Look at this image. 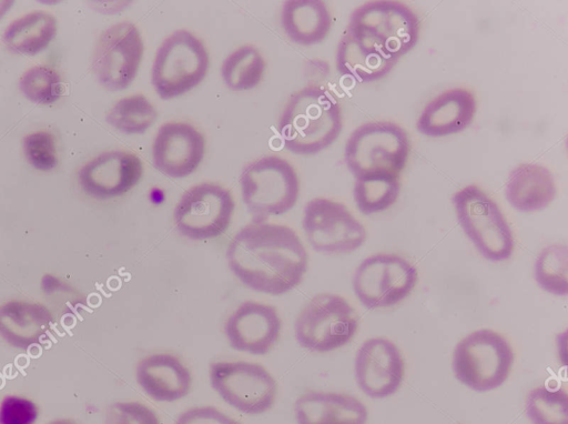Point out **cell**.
Returning a JSON list of instances; mask_svg holds the SVG:
<instances>
[{"label": "cell", "instance_id": "1", "mask_svg": "<svg viewBox=\"0 0 568 424\" xmlns=\"http://www.w3.org/2000/svg\"><path fill=\"white\" fill-rule=\"evenodd\" d=\"M225 255L230 270L246 287L270 295L292 291L308 267L307 251L296 232L267 221L241 228Z\"/></svg>", "mask_w": 568, "mask_h": 424}, {"label": "cell", "instance_id": "2", "mask_svg": "<svg viewBox=\"0 0 568 424\" xmlns=\"http://www.w3.org/2000/svg\"><path fill=\"white\" fill-rule=\"evenodd\" d=\"M342 128L338 100L329 90L313 84L290 97L278 120V133L284 147L298 155L325 150L336 141Z\"/></svg>", "mask_w": 568, "mask_h": 424}, {"label": "cell", "instance_id": "3", "mask_svg": "<svg viewBox=\"0 0 568 424\" xmlns=\"http://www.w3.org/2000/svg\"><path fill=\"white\" fill-rule=\"evenodd\" d=\"M410 153L408 133L392 121H368L355 128L344 145V162L355 178L400 176Z\"/></svg>", "mask_w": 568, "mask_h": 424}, {"label": "cell", "instance_id": "4", "mask_svg": "<svg viewBox=\"0 0 568 424\" xmlns=\"http://www.w3.org/2000/svg\"><path fill=\"white\" fill-rule=\"evenodd\" d=\"M242 201L252 222L291 211L300 196V178L284 158L271 154L248 162L240 174Z\"/></svg>", "mask_w": 568, "mask_h": 424}, {"label": "cell", "instance_id": "5", "mask_svg": "<svg viewBox=\"0 0 568 424\" xmlns=\"http://www.w3.org/2000/svg\"><path fill=\"white\" fill-rule=\"evenodd\" d=\"M210 55L203 41L186 29L166 36L158 47L151 67V83L162 100L179 98L205 78Z\"/></svg>", "mask_w": 568, "mask_h": 424}, {"label": "cell", "instance_id": "6", "mask_svg": "<svg viewBox=\"0 0 568 424\" xmlns=\"http://www.w3.org/2000/svg\"><path fill=\"white\" fill-rule=\"evenodd\" d=\"M457 221L483 258L508 260L515 250L513 231L498 204L478 185L467 184L452 196Z\"/></svg>", "mask_w": 568, "mask_h": 424}, {"label": "cell", "instance_id": "7", "mask_svg": "<svg viewBox=\"0 0 568 424\" xmlns=\"http://www.w3.org/2000/svg\"><path fill=\"white\" fill-rule=\"evenodd\" d=\"M514 361L515 354L506 337L480 329L456 344L452 367L462 384L476 392H488L506 382Z\"/></svg>", "mask_w": 568, "mask_h": 424}, {"label": "cell", "instance_id": "8", "mask_svg": "<svg viewBox=\"0 0 568 424\" xmlns=\"http://www.w3.org/2000/svg\"><path fill=\"white\" fill-rule=\"evenodd\" d=\"M358 329V315L341 295L320 293L301 310L294 322V336L303 349L327 353L346 345Z\"/></svg>", "mask_w": 568, "mask_h": 424}, {"label": "cell", "instance_id": "9", "mask_svg": "<svg viewBox=\"0 0 568 424\" xmlns=\"http://www.w3.org/2000/svg\"><path fill=\"white\" fill-rule=\"evenodd\" d=\"M347 28L368 37L396 62L416 46L420 31L415 11L397 0H372L357 6Z\"/></svg>", "mask_w": 568, "mask_h": 424}, {"label": "cell", "instance_id": "10", "mask_svg": "<svg viewBox=\"0 0 568 424\" xmlns=\"http://www.w3.org/2000/svg\"><path fill=\"white\" fill-rule=\"evenodd\" d=\"M143 53L139 28L131 21L113 23L100 33L94 44L91 71L104 89L124 90L134 81Z\"/></svg>", "mask_w": 568, "mask_h": 424}, {"label": "cell", "instance_id": "11", "mask_svg": "<svg viewBox=\"0 0 568 424\" xmlns=\"http://www.w3.org/2000/svg\"><path fill=\"white\" fill-rule=\"evenodd\" d=\"M235 210L232 193L224 186L202 182L186 189L173 210L178 232L192 241L222 235L230 226Z\"/></svg>", "mask_w": 568, "mask_h": 424}, {"label": "cell", "instance_id": "12", "mask_svg": "<svg viewBox=\"0 0 568 424\" xmlns=\"http://www.w3.org/2000/svg\"><path fill=\"white\" fill-rule=\"evenodd\" d=\"M210 383L225 403L247 415L271 410L277 394L274 376L263 365L246 361L211 363Z\"/></svg>", "mask_w": 568, "mask_h": 424}, {"label": "cell", "instance_id": "13", "mask_svg": "<svg viewBox=\"0 0 568 424\" xmlns=\"http://www.w3.org/2000/svg\"><path fill=\"white\" fill-rule=\"evenodd\" d=\"M418 280L416 267L393 253H376L356 267L352 285L358 301L368 310L393 306L407 297Z\"/></svg>", "mask_w": 568, "mask_h": 424}, {"label": "cell", "instance_id": "14", "mask_svg": "<svg viewBox=\"0 0 568 424\" xmlns=\"http://www.w3.org/2000/svg\"><path fill=\"white\" fill-rule=\"evenodd\" d=\"M302 228L308 244L320 253L344 254L366 241L365 226L341 202L313 198L303 209Z\"/></svg>", "mask_w": 568, "mask_h": 424}, {"label": "cell", "instance_id": "15", "mask_svg": "<svg viewBox=\"0 0 568 424\" xmlns=\"http://www.w3.org/2000/svg\"><path fill=\"white\" fill-rule=\"evenodd\" d=\"M139 155L124 150H110L87 161L78 171V183L89 196L106 200L131 191L142 179Z\"/></svg>", "mask_w": 568, "mask_h": 424}, {"label": "cell", "instance_id": "16", "mask_svg": "<svg viewBox=\"0 0 568 424\" xmlns=\"http://www.w3.org/2000/svg\"><path fill=\"white\" fill-rule=\"evenodd\" d=\"M405 365L394 342L376 336L362 343L354 361L355 380L361 391L372 398H385L400 387Z\"/></svg>", "mask_w": 568, "mask_h": 424}, {"label": "cell", "instance_id": "17", "mask_svg": "<svg viewBox=\"0 0 568 424\" xmlns=\"http://www.w3.org/2000/svg\"><path fill=\"white\" fill-rule=\"evenodd\" d=\"M205 154V139L192 124L168 121L161 124L152 142V162L162 174L173 179L191 175Z\"/></svg>", "mask_w": 568, "mask_h": 424}, {"label": "cell", "instance_id": "18", "mask_svg": "<svg viewBox=\"0 0 568 424\" xmlns=\"http://www.w3.org/2000/svg\"><path fill=\"white\" fill-rule=\"evenodd\" d=\"M282 320L275 306L244 301L226 319L224 334L230 346L251 355H265L277 342Z\"/></svg>", "mask_w": 568, "mask_h": 424}, {"label": "cell", "instance_id": "19", "mask_svg": "<svg viewBox=\"0 0 568 424\" xmlns=\"http://www.w3.org/2000/svg\"><path fill=\"white\" fill-rule=\"evenodd\" d=\"M477 112L475 94L466 88H452L433 98L420 111L417 131L429 138H442L466 130Z\"/></svg>", "mask_w": 568, "mask_h": 424}, {"label": "cell", "instance_id": "20", "mask_svg": "<svg viewBox=\"0 0 568 424\" xmlns=\"http://www.w3.org/2000/svg\"><path fill=\"white\" fill-rule=\"evenodd\" d=\"M53 324V313L42 303L10 300L0 305V337L18 350L40 345Z\"/></svg>", "mask_w": 568, "mask_h": 424}, {"label": "cell", "instance_id": "21", "mask_svg": "<svg viewBox=\"0 0 568 424\" xmlns=\"http://www.w3.org/2000/svg\"><path fill=\"white\" fill-rule=\"evenodd\" d=\"M335 64L342 75L367 83L384 78L396 61L368 37L346 27L336 47Z\"/></svg>", "mask_w": 568, "mask_h": 424}, {"label": "cell", "instance_id": "22", "mask_svg": "<svg viewBox=\"0 0 568 424\" xmlns=\"http://www.w3.org/2000/svg\"><path fill=\"white\" fill-rule=\"evenodd\" d=\"M135 380L142 391L158 402L179 401L190 393L192 386L190 370L169 353H154L141 359L135 366Z\"/></svg>", "mask_w": 568, "mask_h": 424}, {"label": "cell", "instance_id": "23", "mask_svg": "<svg viewBox=\"0 0 568 424\" xmlns=\"http://www.w3.org/2000/svg\"><path fill=\"white\" fill-rule=\"evenodd\" d=\"M557 194L552 172L544 164L524 162L508 173L504 195L518 212L534 213L548 208Z\"/></svg>", "mask_w": 568, "mask_h": 424}, {"label": "cell", "instance_id": "24", "mask_svg": "<svg viewBox=\"0 0 568 424\" xmlns=\"http://www.w3.org/2000/svg\"><path fill=\"white\" fill-rule=\"evenodd\" d=\"M297 424H366V406L355 396L335 392L308 391L294 403Z\"/></svg>", "mask_w": 568, "mask_h": 424}, {"label": "cell", "instance_id": "25", "mask_svg": "<svg viewBox=\"0 0 568 424\" xmlns=\"http://www.w3.org/2000/svg\"><path fill=\"white\" fill-rule=\"evenodd\" d=\"M286 37L300 46L321 43L332 28V14L322 0H286L280 14Z\"/></svg>", "mask_w": 568, "mask_h": 424}, {"label": "cell", "instance_id": "26", "mask_svg": "<svg viewBox=\"0 0 568 424\" xmlns=\"http://www.w3.org/2000/svg\"><path fill=\"white\" fill-rule=\"evenodd\" d=\"M58 32L55 17L34 10L12 20L3 30L1 41L14 54L36 55L44 51Z\"/></svg>", "mask_w": 568, "mask_h": 424}, {"label": "cell", "instance_id": "27", "mask_svg": "<svg viewBox=\"0 0 568 424\" xmlns=\"http://www.w3.org/2000/svg\"><path fill=\"white\" fill-rule=\"evenodd\" d=\"M265 69L266 63L262 52L252 44H244L224 58L220 72L227 89L247 91L260 84Z\"/></svg>", "mask_w": 568, "mask_h": 424}, {"label": "cell", "instance_id": "28", "mask_svg": "<svg viewBox=\"0 0 568 424\" xmlns=\"http://www.w3.org/2000/svg\"><path fill=\"white\" fill-rule=\"evenodd\" d=\"M156 119V108L141 93L119 99L105 114V121L124 134H143Z\"/></svg>", "mask_w": 568, "mask_h": 424}, {"label": "cell", "instance_id": "29", "mask_svg": "<svg viewBox=\"0 0 568 424\" xmlns=\"http://www.w3.org/2000/svg\"><path fill=\"white\" fill-rule=\"evenodd\" d=\"M400 176L369 175L354 179L353 198L358 211L365 215L389 209L398 199Z\"/></svg>", "mask_w": 568, "mask_h": 424}, {"label": "cell", "instance_id": "30", "mask_svg": "<svg viewBox=\"0 0 568 424\" xmlns=\"http://www.w3.org/2000/svg\"><path fill=\"white\" fill-rule=\"evenodd\" d=\"M534 279L545 292L566 296L568 294V248L562 243L545 246L534 264Z\"/></svg>", "mask_w": 568, "mask_h": 424}, {"label": "cell", "instance_id": "31", "mask_svg": "<svg viewBox=\"0 0 568 424\" xmlns=\"http://www.w3.org/2000/svg\"><path fill=\"white\" fill-rule=\"evenodd\" d=\"M525 413L531 424H568V394L565 388L539 385L530 390Z\"/></svg>", "mask_w": 568, "mask_h": 424}, {"label": "cell", "instance_id": "32", "mask_svg": "<svg viewBox=\"0 0 568 424\" xmlns=\"http://www.w3.org/2000/svg\"><path fill=\"white\" fill-rule=\"evenodd\" d=\"M18 88L30 102L51 105L62 95L63 85L58 71L47 64L28 68L19 78Z\"/></svg>", "mask_w": 568, "mask_h": 424}, {"label": "cell", "instance_id": "33", "mask_svg": "<svg viewBox=\"0 0 568 424\" xmlns=\"http://www.w3.org/2000/svg\"><path fill=\"white\" fill-rule=\"evenodd\" d=\"M21 144L23 155L33 169L48 172L58 165L55 138L51 132L39 130L28 133Z\"/></svg>", "mask_w": 568, "mask_h": 424}, {"label": "cell", "instance_id": "34", "mask_svg": "<svg viewBox=\"0 0 568 424\" xmlns=\"http://www.w3.org/2000/svg\"><path fill=\"white\" fill-rule=\"evenodd\" d=\"M104 424H160V420L141 402H114L105 410Z\"/></svg>", "mask_w": 568, "mask_h": 424}, {"label": "cell", "instance_id": "35", "mask_svg": "<svg viewBox=\"0 0 568 424\" xmlns=\"http://www.w3.org/2000/svg\"><path fill=\"white\" fill-rule=\"evenodd\" d=\"M38 417L39 407L28 397L10 394L0 402V424H34Z\"/></svg>", "mask_w": 568, "mask_h": 424}, {"label": "cell", "instance_id": "36", "mask_svg": "<svg viewBox=\"0 0 568 424\" xmlns=\"http://www.w3.org/2000/svg\"><path fill=\"white\" fill-rule=\"evenodd\" d=\"M173 424H241L213 406H195L182 412Z\"/></svg>", "mask_w": 568, "mask_h": 424}, {"label": "cell", "instance_id": "37", "mask_svg": "<svg viewBox=\"0 0 568 424\" xmlns=\"http://www.w3.org/2000/svg\"><path fill=\"white\" fill-rule=\"evenodd\" d=\"M40 287L43 294L48 296H71L74 299H80V293L74 290L72 285L50 273L42 275L40 280Z\"/></svg>", "mask_w": 568, "mask_h": 424}, {"label": "cell", "instance_id": "38", "mask_svg": "<svg viewBox=\"0 0 568 424\" xmlns=\"http://www.w3.org/2000/svg\"><path fill=\"white\" fill-rule=\"evenodd\" d=\"M133 2L128 0H95L89 1L88 4L94 11L102 14H113L128 9Z\"/></svg>", "mask_w": 568, "mask_h": 424}, {"label": "cell", "instance_id": "39", "mask_svg": "<svg viewBox=\"0 0 568 424\" xmlns=\"http://www.w3.org/2000/svg\"><path fill=\"white\" fill-rule=\"evenodd\" d=\"M329 67L328 64L321 59H311L305 63V75L308 80H311L310 84L318 85L317 82L320 80L325 79L328 73Z\"/></svg>", "mask_w": 568, "mask_h": 424}, {"label": "cell", "instance_id": "40", "mask_svg": "<svg viewBox=\"0 0 568 424\" xmlns=\"http://www.w3.org/2000/svg\"><path fill=\"white\" fill-rule=\"evenodd\" d=\"M13 3V0H0V20L10 11Z\"/></svg>", "mask_w": 568, "mask_h": 424}, {"label": "cell", "instance_id": "41", "mask_svg": "<svg viewBox=\"0 0 568 424\" xmlns=\"http://www.w3.org/2000/svg\"><path fill=\"white\" fill-rule=\"evenodd\" d=\"M48 424H79L74 420L71 418H55L50 421Z\"/></svg>", "mask_w": 568, "mask_h": 424}]
</instances>
